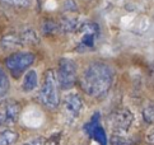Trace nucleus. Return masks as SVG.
Listing matches in <instances>:
<instances>
[{"label":"nucleus","instance_id":"f257e3e1","mask_svg":"<svg viewBox=\"0 0 154 145\" xmlns=\"http://www.w3.org/2000/svg\"><path fill=\"white\" fill-rule=\"evenodd\" d=\"M113 70L104 61H92L84 69L79 79L80 88L92 98L106 97L113 84Z\"/></svg>","mask_w":154,"mask_h":145},{"label":"nucleus","instance_id":"f03ea898","mask_svg":"<svg viewBox=\"0 0 154 145\" xmlns=\"http://www.w3.org/2000/svg\"><path fill=\"white\" fill-rule=\"evenodd\" d=\"M59 85L57 74L52 69H47L43 72L42 85L38 93V98H40V102L48 110H56L60 104Z\"/></svg>","mask_w":154,"mask_h":145},{"label":"nucleus","instance_id":"7ed1b4c3","mask_svg":"<svg viewBox=\"0 0 154 145\" xmlns=\"http://www.w3.org/2000/svg\"><path fill=\"white\" fill-rule=\"evenodd\" d=\"M57 80L63 89H71L78 80V66L70 59H60Z\"/></svg>","mask_w":154,"mask_h":145},{"label":"nucleus","instance_id":"20e7f679","mask_svg":"<svg viewBox=\"0 0 154 145\" xmlns=\"http://www.w3.org/2000/svg\"><path fill=\"white\" fill-rule=\"evenodd\" d=\"M35 59L32 52H15L5 59V66L14 78H19L35 63Z\"/></svg>","mask_w":154,"mask_h":145},{"label":"nucleus","instance_id":"39448f33","mask_svg":"<svg viewBox=\"0 0 154 145\" xmlns=\"http://www.w3.org/2000/svg\"><path fill=\"white\" fill-rule=\"evenodd\" d=\"M20 104L15 99H3L0 102V126L9 127L18 121L20 115Z\"/></svg>","mask_w":154,"mask_h":145},{"label":"nucleus","instance_id":"423d86ee","mask_svg":"<svg viewBox=\"0 0 154 145\" xmlns=\"http://www.w3.org/2000/svg\"><path fill=\"white\" fill-rule=\"evenodd\" d=\"M134 122V115L129 108H119L109 116V125L113 132L126 134Z\"/></svg>","mask_w":154,"mask_h":145},{"label":"nucleus","instance_id":"0eeeda50","mask_svg":"<svg viewBox=\"0 0 154 145\" xmlns=\"http://www.w3.org/2000/svg\"><path fill=\"white\" fill-rule=\"evenodd\" d=\"M82 110H83V101L78 94H68L64 98L63 111L68 119L75 120L78 119Z\"/></svg>","mask_w":154,"mask_h":145},{"label":"nucleus","instance_id":"6e6552de","mask_svg":"<svg viewBox=\"0 0 154 145\" xmlns=\"http://www.w3.org/2000/svg\"><path fill=\"white\" fill-rule=\"evenodd\" d=\"M38 85V78L36 70H29L28 72H26V75L23 78V83H22V89L26 93L32 92L33 89H36Z\"/></svg>","mask_w":154,"mask_h":145},{"label":"nucleus","instance_id":"1a4fd4ad","mask_svg":"<svg viewBox=\"0 0 154 145\" xmlns=\"http://www.w3.org/2000/svg\"><path fill=\"white\" fill-rule=\"evenodd\" d=\"M18 141V134L12 129H4L0 131V145H14Z\"/></svg>","mask_w":154,"mask_h":145},{"label":"nucleus","instance_id":"9d476101","mask_svg":"<svg viewBox=\"0 0 154 145\" xmlns=\"http://www.w3.org/2000/svg\"><path fill=\"white\" fill-rule=\"evenodd\" d=\"M24 45L23 40L20 36L17 35H8L2 40V47L4 48H13V47H19Z\"/></svg>","mask_w":154,"mask_h":145},{"label":"nucleus","instance_id":"9b49d317","mask_svg":"<svg viewBox=\"0 0 154 145\" xmlns=\"http://www.w3.org/2000/svg\"><path fill=\"white\" fill-rule=\"evenodd\" d=\"M141 117H143V121L146 125H149V126L154 125V103H146L143 107Z\"/></svg>","mask_w":154,"mask_h":145},{"label":"nucleus","instance_id":"f8f14e48","mask_svg":"<svg viewBox=\"0 0 154 145\" xmlns=\"http://www.w3.org/2000/svg\"><path fill=\"white\" fill-rule=\"evenodd\" d=\"M80 26L82 24H79L78 20L75 19H63V22L60 23V28L65 32H74V31H78L80 28Z\"/></svg>","mask_w":154,"mask_h":145},{"label":"nucleus","instance_id":"ddd939ff","mask_svg":"<svg viewBox=\"0 0 154 145\" xmlns=\"http://www.w3.org/2000/svg\"><path fill=\"white\" fill-rule=\"evenodd\" d=\"M9 79L5 71L0 68V98H3L9 91Z\"/></svg>","mask_w":154,"mask_h":145},{"label":"nucleus","instance_id":"4468645a","mask_svg":"<svg viewBox=\"0 0 154 145\" xmlns=\"http://www.w3.org/2000/svg\"><path fill=\"white\" fill-rule=\"evenodd\" d=\"M60 29H61L60 28V24L54 23L51 20H47L42 24V32L45 33V35H54V33H56Z\"/></svg>","mask_w":154,"mask_h":145},{"label":"nucleus","instance_id":"2eb2a0df","mask_svg":"<svg viewBox=\"0 0 154 145\" xmlns=\"http://www.w3.org/2000/svg\"><path fill=\"white\" fill-rule=\"evenodd\" d=\"M60 141H61V132H57L46 139L45 145H60Z\"/></svg>","mask_w":154,"mask_h":145},{"label":"nucleus","instance_id":"dca6fc26","mask_svg":"<svg viewBox=\"0 0 154 145\" xmlns=\"http://www.w3.org/2000/svg\"><path fill=\"white\" fill-rule=\"evenodd\" d=\"M22 145H45V139L42 136H36V137L29 139L28 141L23 143Z\"/></svg>","mask_w":154,"mask_h":145},{"label":"nucleus","instance_id":"f3484780","mask_svg":"<svg viewBox=\"0 0 154 145\" xmlns=\"http://www.w3.org/2000/svg\"><path fill=\"white\" fill-rule=\"evenodd\" d=\"M144 141L146 145H154V125L150 127V130L145 134Z\"/></svg>","mask_w":154,"mask_h":145},{"label":"nucleus","instance_id":"a211bd4d","mask_svg":"<svg viewBox=\"0 0 154 145\" xmlns=\"http://www.w3.org/2000/svg\"><path fill=\"white\" fill-rule=\"evenodd\" d=\"M4 2L12 5H17V7H27L29 5L31 0H4Z\"/></svg>","mask_w":154,"mask_h":145},{"label":"nucleus","instance_id":"6ab92c4d","mask_svg":"<svg viewBox=\"0 0 154 145\" xmlns=\"http://www.w3.org/2000/svg\"><path fill=\"white\" fill-rule=\"evenodd\" d=\"M149 83H150V85L154 88V66H152L150 70H149Z\"/></svg>","mask_w":154,"mask_h":145}]
</instances>
